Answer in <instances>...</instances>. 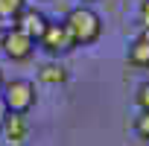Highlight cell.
<instances>
[{
  "instance_id": "obj_9",
  "label": "cell",
  "mask_w": 149,
  "mask_h": 146,
  "mask_svg": "<svg viewBox=\"0 0 149 146\" xmlns=\"http://www.w3.org/2000/svg\"><path fill=\"white\" fill-rule=\"evenodd\" d=\"M24 6H26V0H0V18L12 21V18H15Z\"/></svg>"
},
{
  "instance_id": "obj_16",
  "label": "cell",
  "mask_w": 149,
  "mask_h": 146,
  "mask_svg": "<svg viewBox=\"0 0 149 146\" xmlns=\"http://www.w3.org/2000/svg\"><path fill=\"white\" fill-rule=\"evenodd\" d=\"M82 3H94V0H82Z\"/></svg>"
},
{
  "instance_id": "obj_5",
  "label": "cell",
  "mask_w": 149,
  "mask_h": 146,
  "mask_svg": "<svg viewBox=\"0 0 149 146\" xmlns=\"http://www.w3.org/2000/svg\"><path fill=\"white\" fill-rule=\"evenodd\" d=\"M0 47H3V53H6L15 64H24V61H29V58L35 56V41H32L29 35L18 32V29H9V32L3 35V41H0Z\"/></svg>"
},
{
  "instance_id": "obj_3",
  "label": "cell",
  "mask_w": 149,
  "mask_h": 146,
  "mask_svg": "<svg viewBox=\"0 0 149 146\" xmlns=\"http://www.w3.org/2000/svg\"><path fill=\"white\" fill-rule=\"evenodd\" d=\"M41 50L47 53V56H53V58H58V56H67L70 50H76V44H73V38H70V32H67V26H64V21H50V26L44 29V35H41Z\"/></svg>"
},
{
  "instance_id": "obj_15",
  "label": "cell",
  "mask_w": 149,
  "mask_h": 146,
  "mask_svg": "<svg viewBox=\"0 0 149 146\" xmlns=\"http://www.w3.org/2000/svg\"><path fill=\"white\" fill-rule=\"evenodd\" d=\"M3 85H6V76H3V70H0V94H3Z\"/></svg>"
},
{
  "instance_id": "obj_8",
  "label": "cell",
  "mask_w": 149,
  "mask_h": 146,
  "mask_svg": "<svg viewBox=\"0 0 149 146\" xmlns=\"http://www.w3.org/2000/svg\"><path fill=\"white\" fill-rule=\"evenodd\" d=\"M38 79H41L44 85H64V82H67V70H64L58 61H50V64H44V67L38 70Z\"/></svg>"
},
{
  "instance_id": "obj_10",
  "label": "cell",
  "mask_w": 149,
  "mask_h": 146,
  "mask_svg": "<svg viewBox=\"0 0 149 146\" xmlns=\"http://www.w3.org/2000/svg\"><path fill=\"white\" fill-rule=\"evenodd\" d=\"M134 134L140 140H149V111H140L134 117Z\"/></svg>"
},
{
  "instance_id": "obj_7",
  "label": "cell",
  "mask_w": 149,
  "mask_h": 146,
  "mask_svg": "<svg viewBox=\"0 0 149 146\" xmlns=\"http://www.w3.org/2000/svg\"><path fill=\"white\" fill-rule=\"evenodd\" d=\"M126 58H129V64H132V67H140V70H146V67H149V29H140V32L132 38Z\"/></svg>"
},
{
  "instance_id": "obj_11",
  "label": "cell",
  "mask_w": 149,
  "mask_h": 146,
  "mask_svg": "<svg viewBox=\"0 0 149 146\" xmlns=\"http://www.w3.org/2000/svg\"><path fill=\"white\" fill-rule=\"evenodd\" d=\"M134 102H137L140 111H149V79L137 85V91H134Z\"/></svg>"
},
{
  "instance_id": "obj_6",
  "label": "cell",
  "mask_w": 149,
  "mask_h": 146,
  "mask_svg": "<svg viewBox=\"0 0 149 146\" xmlns=\"http://www.w3.org/2000/svg\"><path fill=\"white\" fill-rule=\"evenodd\" d=\"M0 134H3L6 146H26V140H29V120H26V114H9L3 129H0Z\"/></svg>"
},
{
  "instance_id": "obj_1",
  "label": "cell",
  "mask_w": 149,
  "mask_h": 146,
  "mask_svg": "<svg viewBox=\"0 0 149 146\" xmlns=\"http://www.w3.org/2000/svg\"><path fill=\"white\" fill-rule=\"evenodd\" d=\"M64 26H67V32H70L76 47H91L102 35V18L91 6H73L64 15Z\"/></svg>"
},
{
  "instance_id": "obj_13",
  "label": "cell",
  "mask_w": 149,
  "mask_h": 146,
  "mask_svg": "<svg viewBox=\"0 0 149 146\" xmlns=\"http://www.w3.org/2000/svg\"><path fill=\"white\" fill-rule=\"evenodd\" d=\"M6 117H9V108H6V102H3V97H0V129H3V123H6Z\"/></svg>"
},
{
  "instance_id": "obj_12",
  "label": "cell",
  "mask_w": 149,
  "mask_h": 146,
  "mask_svg": "<svg viewBox=\"0 0 149 146\" xmlns=\"http://www.w3.org/2000/svg\"><path fill=\"white\" fill-rule=\"evenodd\" d=\"M137 18H140V26H143V29H149V0H143V3H140Z\"/></svg>"
},
{
  "instance_id": "obj_4",
  "label": "cell",
  "mask_w": 149,
  "mask_h": 146,
  "mask_svg": "<svg viewBox=\"0 0 149 146\" xmlns=\"http://www.w3.org/2000/svg\"><path fill=\"white\" fill-rule=\"evenodd\" d=\"M50 26V18L41 12V9H35V6H24L15 18H12V29H18V32H24V35H29L35 44L41 41V35H44V29Z\"/></svg>"
},
{
  "instance_id": "obj_14",
  "label": "cell",
  "mask_w": 149,
  "mask_h": 146,
  "mask_svg": "<svg viewBox=\"0 0 149 146\" xmlns=\"http://www.w3.org/2000/svg\"><path fill=\"white\" fill-rule=\"evenodd\" d=\"M12 29V21H6V18H0V41H3V35Z\"/></svg>"
},
{
  "instance_id": "obj_2",
  "label": "cell",
  "mask_w": 149,
  "mask_h": 146,
  "mask_svg": "<svg viewBox=\"0 0 149 146\" xmlns=\"http://www.w3.org/2000/svg\"><path fill=\"white\" fill-rule=\"evenodd\" d=\"M3 102L9 108V114H29L38 102V94H35V85L29 79H6L3 85Z\"/></svg>"
}]
</instances>
